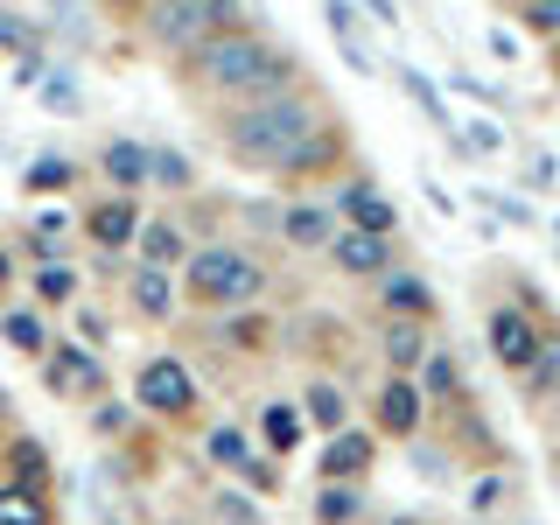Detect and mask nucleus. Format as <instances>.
<instances>
[{
  "instance_id": "obj_1",
  "label": "nucleus",
  "mask_w": 560,
  "mask_h": 525,
  "mask_svg": "<svg viewBox=\"0 0 560 525\" xmlns=\"http://www.w3.org/2000/svg\"><path fill=\"white\" fill-rule=\"evenodd\" d=\"M232 154L259 168H308L323 162V119L302 98H259L253 113L232 119Z\"/></svg>"
},
{
  "instance_id": "obj_2",
  "label": "nucleus",
  "mask_w": 560,
  "mask_h": 525,
  "mask_svg": "<svg viewBox=\"0 0 560 525\" xmlns=\"http://www.w3.org/2000/svg\"><path fill=\"white\" fill-rule=\"evenodd\" d=\"M197 57H203V78L224 84V92H280L288 70H294L280 49L253 43V35H218V43H203Z\"/></svg>"
},
{
  "instance_id": "obj_3",
  "label": "nucleus",
  "mask_w": 560,
  "mask_h": 525,
  "mask_svg": "<svg viewBox=\"0 0 560 525\" xmlns=\"http://www.w3.org/2000/svg\"><path fill=\"white\" fill-rule=\"evenodd\" d=\"M259 288H267V273H259L245 253H232V245H203V253L189 259V294H197V302L238 308V302H253Z\"/></svg>"
},
{
  "instance_id": "obj_4",
  "label": "nucleus",
  "mask_w": 560,
  "mask_h": 525,
  "mask_svg": "<svg viewBox=\"0 0 560 525\" xmlns=\"http://www.w3.org/2000/svg\"><path fill=\"white\" fill-rule=\"evenodd\" d=\"M224 14H232V8H210V0H175V8H154V35H162V43H183V49H203V43H218Z\"/></svg>"
},
{
  "instance_id": "obj_5",
  "label": "nucleus",
  "mask_w": 560,
  "mask_h": 525,
  "mask_svg": "<svg viewBox=\"0 0 560 525\" xmlns=\"http://www.w3.org/2000/svg\"><path fill=\"white\" fill-rule=\"evenodd\" d=\"M539 343H547V337H539L518 308H498V315H490V358H498L504 372H533Z\"/></svg>"
},
{
  "instance_id": "obj_6",
  "label": "nucleus",
  "mask_w": 560,
  "mask_h": 525,
  "mask_svg": "<svg viewBox=\"0 0 560 525\" xmlns=\"http://www.w3.org/2000/svg\"><path fill=\"white\" fill-rule=\"evenodd\" d=\"M140 399H148L154 413H183L189 399H197V385H189V372L175 358H148L140 364Z\"/></svg>"
},
{
  "instance_id": "obj_7",
  "label": "nucleus",
  "mask_w": 560,
  "mask_h": 525,
  "mask_svg": "<svg viewBox=\"0 0 560 525\" xmlns=\"http://www.w3.org/2000/svg\"><path fill=\"white\" fill-rule=\"evenodd\" d=\"M343 210H350V218H358V224H350V232H372V238H385V232H399L393 203H385V197H378L372 183H350V189H343Z\"/></svg>"
},
{
  "instance_id": "obj_8",
  "label": "nucleus",
  "mask_w": 560,
  "mask_h": 525,
  "mask_svg": "<svg viewBox=\"0 0 560 525\" xmlns=\"http://www.w3.org/2000/svg\"><path fill=\"white\" fill-rule=\"evenodd\" d=\"M329 253H337L343 273H378L385 267V238H372V232H337V238H329Z\"/></svg>"
},
{
  "instance_id": "obj_9",
  "label": "nucleus",
  "mask_w": 560,
  "mask_h": 525,
  "mask_svg": "<svg viewBox=\"0 0 560 525\" xmlns=\"http://www.w3.org/2000/svg\"><path fill=\"white\" fill-rule=\"evenodd\" d=\"M49 385L57 393H98V358L92 350H57L49 358Z\"/></svg>"
},
{
  "instance_id": "obj_10",
  "label": "nucleus",
  "mask_w": 560,
  "mask_h": 525,
  "mask_svg": "<svg viewBox=\"0 0 560 525\" xmlns=\"http://www.w3.org/2000/svg\"><path fill=\"white\" fill-rule=\"evenodd\" d=\"M280 232H288L294 245H329V238H337V218H329V210H315V203H294L288 218H280Z\"/></svg>"
},
{
  "instance_id": "obj_11",
  "label": "nucleus",
  "mask_w": 560,
  "mask_h": 525,
  "mask_svg": "<svg viewBox=\"0 0 560 525\" xmlns=\"http://www.w3.org/2000/svg\"><path fill=\"white\" fill-rule=\"evenodd\" d=\"M378 420H385L393 434H413V420H420V385L393 378V385H385V399H378Z\"/></svg>"
},
{
  "instance_id": "obj_12",
  "label": "nucleus",
  "mask_w": 560,
  "mask_h": 525,
  "mask_svg": "<svg viewBox=\"0 0 560 525\" xmlns=\"http://www.w3.org/2000/svg\"><path fill=\"white\" fill-rule=\"evenodd\" d=\"M105 175H113L119 189L148 183V148H140V140H113V148H105Z\"/></svg>"
},
{
  "instance_id": "obj_13",
  "label": "nucleus",
  "mask_w": 560,
  "mask_h": 525,
  "mask_svg": "<svg viewBox=\"0 0 560 525\" xmlns=\"http://www.w3.org/2000/svg\"><path fill=\"white\" fill-rule=\"evenodd\" d=\"M372 463V442H364V434H337V442H329V455H323V477L337 483V477H358V469Z\"/></svg>"
},
{
  "instance_id": "obj_14",
  "label": "nucleus",
  "mask_w": 560,
  "mask_h": 525,
  "mask_svg": "<svg viewBox=\"0 0 560 525\" xmlns=\"http://www.w3.org/2000/svg\"><path fill=\"white\" fill-rule=\"evenodd\" d=\"M133 232H140L133 203H98V210H92V238H98V245H127Z\"/></svg>"
},
{
  "instance_id": "obj_15",
  "label": "nucleus",
  "mask_w": 560,
  "mask_h": 525,
  "mask_svg": "<svg viewBox=\"0 0 560 525\" xmlns=\"http://www.w3.org/2000/svg\"><path fill=\"white\" fill-rule=\"evenodd\" d=\"M385 308H399V315H428V280L420 273H385Z\"/></svg>"
},
{
  "instance_id": "obj_16",
  "label": "nucleus",
  "mask_w": 560,
  "mask_h": 525,
  "mask_svg": "<svg viewBox=\"0 0 560 525\" xmlns=\"http://www.w3.org/2000/svg\"><path fill=\"white\" fill-rule=\"evenodd\" d=\"M140 253H148L154 273H162L168 259H183V232H175V224H140Z\"/></svg>"
},
{
  "instance_id": "obj_17",
  "label": "nucleus",
  "mask_w": 560,
  "mask_h": 525,
  "mask_svg": "<svg viewBox=\"0 0 560 525\" xmlns=\"http://www.w3.org/2000/svg\"><path fill=\"white\" fill-rule=\"evenodd\" d=\"M210 455H218L224 469H245V477H259V463H253V448H245L238 428H218V434H210Z\"/></svg>"
},
{
  "instance_id": "obj_18",
  "label": "nucleus",
  "mask_w": 560,
  "mask_h": 525,
  "mask_svg": "<svg viewBox=\"0 0 560 525\" xmlns=\"http://www.w3.org/2000/svg\"><path fill=\"white\" fill-rule=\"evenodd\" d=\"M133 302L148 308V315H168V308H175V288H168V273L140 267V280H133Z\"/></svg>"
},
{
  "instance_id": "obj_19",
  "label": "nucleus",
  "mask_w": 560,
  "mask_h": 525,
  "mask_svg": "<svg viewBox=\"0 0 560 525\" xmlns=\"http://www.w3.org/2000/svg\"><path fill=\"white\" fill-rule=\"evenodd\" d=\"M385 358H393L399 372H407V364H420V358H428V337H420L413 323H393V337H385Z\"/></svg>"
},
{
  "instance_id": "obj_20",
  "label": "nucleus",
  "mask_w": 560,
  "mask_h": 525,
  "mask_svg": "<svg viewBox=\"0 0 560 525\" xmlns=\"http://www.w3.org/2000/svg\"><path fill=\"white\" fill-rule=\"evenodd\" d=\"M399 78H407V92L420 98V113H428V119H434V127H455V113H448V105H442V92H434V84H428V78H420V70H399Z\"/></svg>"
},
{
  "instance_id": "obj_21",
  "label": "nucleus",
  "mask_w": 560,
  "mask_h": 525,
  "mask_svg": "<svg viewBox=\"0 0 560 525\" xmlns=\"http://www.w3.org/2000/svg\"><path fill=\"white\" fill-rule=\"evenodd\" d=\"M0 525H43V504L28 490H0Z\"/></svg>"
},
{
  "instance_id": "obj_22",
  "label": "nucleus",
  "mask_w": 560,
  "mask_h": 525,
  "mask_svg": "<svg viewBox=\"0 0 560 525\" xmlns=\"http://www.w3.org/2000/svg\"><path fill=\"white\" fill-rule=\"evenodd\" d=\"M315 518H323V525H350V518H358V498H350V490H337V483H329L323 498H315Z\"/></svg>"
},
{
  "instance_id": "obj_23",
  "label": "nucleus",
  "mask_w": 560,
  "mask_h": 525,
  "mask_svg": "<svg viewBox=\"0 0 560 525\" xmlns=\"http://www.w3.org/2000/svg\"><path fill=\"white\" fill-rule=\"evenodd\" d=\"M267 442L294 448V442H302V413H294V407H267Z\"/></svg>"
},
{
  "instance_id": "obj_24",
  "label": "nucleus",
  "mask_w": 560,
  "mask_h": 525,
  "mask_svg": "<svg viewBox=\"0 0 560 525\" xmlns=\"http://www.w3.org/2000/svg\"><path fill=\"white\" fill-rule=\"evenodd\" d=\"M0 329H8V343H14V350H43V343H49V337H43V323H35L28 308H14Z\"/></svg>"
},
{
  "instance_id": "obj_25",
  "label": "nucleus",
  "mask_w": 560,
  "mask_h": 525,
  "mask_svg": "<svg viewBox=\"0 0 560 525\" xmlns=\"http://www.w3.org/2000/svg\"><path fill=\"white\" fill-rule=\"evenodd\" d=\"M308 413L323 420V428H343V413H350V407H343L337 385H315V393H308Z\"/></svg>"
},
{
  "instance_id": "obj_26",
  "label": "nucleus",
  "mask_w": 560,
  "mask_h": 525,
  "mask_svg": "<svg viewBox=\"0 0 560 525\" xmlns=\"http://www.w3.org/2000/svg\"><path fill=\"white\" fill-rule=\"evenodd\" d=\"M35 294H43V302H70V294H78V273H70V267H43V273H35Z\"/></svg>"
},
{
  "instance_id": "obj_27",
  "label": "nucleus",
  "mask_w": 560,
  "mask_h": 525,
  "mask_svg": "<svg viewBox=\"0 0 560 525\" xmlns=\"http://www.w3.org/2000/svg\"><path fill=\"white\" fill-rule=\"evenodd\" d=\"M148 175H154V183H168V189H183L189 183V162H183V154H168V148H154L148 154Z\"/></svg>"
},
{
  "instance_id": "obj_28",
  "label": "nucleus",
  "mask_w": 560,
  "mask_h": 525,
  "mask_svg": "<svg viewBox=\"0 0 560 525\" xmlns=\"http://www.w3.org/2000/svg\"><path fill=\"white\" fill-rule=\"evenodd\" d=\"M533 385H539V393H553V385H560V337H553V343H539V358H533Z\"/></svg>"
},
{
  "instance_id": "obj_29",
  "label": "nucleus",
  "mask_w": 560,
  "mask_h": 525,
  "mask_svg": "<svg viewBox=\"0 0 560 525\" xmlns=\"http://www.w3.org/2000/svg\"><path fill=\"white\" fill-rule=\"evenodd\" d=\"M525 183H533V189H553V183H560V162H553L547 148H533V154H525Z\"/></svg>"
},
{
  "instance_id": "obj_30",
  "label": "nucleus",
  "mask_w": 560,
  "mask_h": 525,
  "mask_svg": "<svg viewBox=\"0 0 560 525\" xmlns=\"http://www.w3.org/2000/svg\"><path fill=\"white\" fill-rule=\"evenodd\" d=\"M63 183H70V162H57V154H43L28 168V189H63Z\"/></svg>"
},
{
  "instance_id": "obj_31",
  "label": "nucleus",
  "mask_w": 560,
  "mask_h": 525,
  "mask_svg": "<svg viewBox=\"0 0 560 525\" xmlns=\"http://www.w3.org/2000/svg\"><path fill=\"white\" fill-rule=\"evenodd\" d=\"M525 22L547 28V35H560V0H525Z\"/></svg>"
},
{
  "instance_id": "obj_32",
  "label": "nucleus",
  "mask_w": 560,
  "mask_h": 525,
  "mask_svg": "<svg viewBox=\"0 0 560 525\" xmlns=\"http://www.w3.org/2000/svg\"><path fill=\"white\" fill-rule=\"evenodd\" d=\"M463 140H469L477 154H498V148H504V133H498V127H483V119H469V127H463Z\"/></svg>"
},
{
  "instance_id": "obj_33",
  "label": "nucleus",
  "mask_w": 560,
  "mask_h": 525,
  "mask_svg": "<svg viewBox=\"0 0 560 525\" xmlns=\"http://www.w3.org/2000/svg\"><path fill=\"white\" fill-rule=\"evenodd\" d=\"M420 385H428V393H448V385H455V358H428V372H420Z\"/></svg>"
},
{
  "instance_id": "obj_34",
  "label": "nucleus",
  "mask_w": 560,
  "mask_h": 525,
  "mask_svg": "<svg viewBox=\"0 0 560 525\" xmlns=\"http://www.w3.org/2000/svg\"><path fill=\"white\" fill-rule=\"evenodd\" d=\"M218 512L232 518V525H253V504H245V498H218Z\"/></svg>"
},
{
  "instance_id": "obj_35",
  "label": "nucleus",
  "mask_w": 560,
  "mask_h": 525,
  "mask_svg": "<svg viewBox=\"0 0 560 525\" xmlns=\"http://www.w3.org/2000/svg\"><path fill=\"white\" fill-rule=\"evenodd\" d=\"M498 490H504L498 477H483V483H477V498H469V504H477V512H490V504H498Z\"/></svg>"
},
{
  "instance_id": "obj_36",
  "label": "nucleus",
  "mask_w": 560,
  "mask_h": 525,
  "mask_svg": "<svg viewBox=\"0 0 560 525\" xmlns=\"http://www.w3.org/2000/svg\"><path fill=\"white\" fill-rule=\"evenodd\" d=\"M0 43H28V22H14V14H0Z\"/></svg>"
},
{
  "instance_id": "obj_37",
  "label": "nucleus",
  "mask_w": 560,
  "mask_h": 525,
  "mask_svg": "<svg viewBox=\"0 0 560 525\" xmlns=\"http://www.w3.org/2000/svg\"><path fill=\"white\" fill-rule=\"evenodd\" d=\"M393 525H420V518H393Z\"/></svg>"
}]
</instances>
